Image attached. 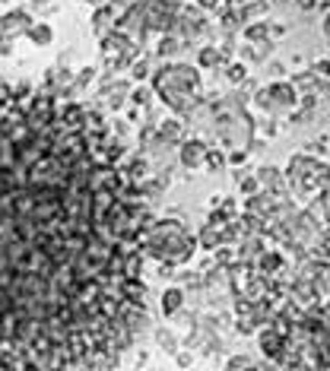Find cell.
Returning a JSON list of instances; mask_svg holds the SVG:
<instances>
[{"mask_svg": "<svg viewBox=\"0 0 330 371\" xmlns=\"http://www.w3.org/2000/svg\"><path fill=\"white\" fill-rule=\"evenodd\" d=\"M32 38L36 42H48V29H32Z\"/></svg>", "mask_w": 330, "mask_h": 371, "instance_id": "2", "label": "cell"}, {"mask_svg": "<svg viewBox=\"0 0 330 371\" xmlns=\"http://www.w3.org/2000/svg\"><path fill=\"white\" fill-rule=\"evenodd\" d=\"M143 165L93 108L0 83V371L105 368L146 324Z\"/></svg>", "mask_w": 330, "mask_h": 371, "instance_id": "1", "label": "cell"}]
</instances>
